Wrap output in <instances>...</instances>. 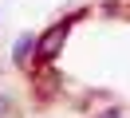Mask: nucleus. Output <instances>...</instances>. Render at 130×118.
Here are the masks:
<instances>
[{"label": "nucleus", "mask_w": 130, "mask_h": 118, "mask_svg": "<svg viewBox=\"0 0 130 118\" xmlns=\"http://www.w3.org/2000/svg\"><path fill=\"white\" fill-rule=\"evenodd\" d=\"M63 39V28H55V31H47V39H43V55H51V47Z\"/></svg>", "instance_id": "obj_2"}, {"label": "nucleus", "mask_w": 130, "mask_h": 118, "mask_svg": "<svg viewBox=\"0 0 130 118\" xmlns=\"http://www.w3.org/2000/svg\"><path fill=\"white\" fill-rule=\"evenodd\" d=\"M0 118H8V98L0 94Z\"/></svg>", "instance_id": "obj_3"}, {"label": "nucleus", "mask_w": 130, "mask_h": 118, "mask_svg": "<svg viewBox=\"0 0 130 118\" xmlns=\"http://www.w3.org/2000/svg\"><path fill=\"white\" fill-rule=\"evenodd\" d=\"M32 51H36V36H20V43H16V63H24Z\"/></svg>", "instance_id": "obj_1"}]
</instances>
